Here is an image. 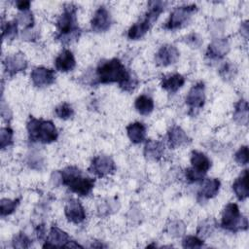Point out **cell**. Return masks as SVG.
I'll use <instances>...</instances> for the list:
<instances>
[{
    "mask_svg": "<svg viewBox=\"0 0 249 249\" xmlns=\"http://www.w3.org/2000/svg\"><path fill=\"white\" fill-rule=\"evenodd\" d=\"M96 79L99 84L118 83L125 91L132 90L137 85V81L131 77L119 58L100 61L96 67Z\"/></svg>",
    "mask_w": 249,
    "mask_h": 249,
    "instance_id": "obj_1",
    "label": "cell"
},
{
    "mask_svg": "<svg viewBox=\"0 0 249 249\" xmlns=\"http://www.w3.org/2000/svg\"><path fill=\"white\" fill-rule=\"evenodd\" d=\"M55 39L63 44L71 43L79 38L81 30L77 21V7L68 3L63 7L61 15L56 20Z\"/></svg>",
    "mask_w": 249,
    "mask_h": 249,
    "instance_id": "obj_2",
    "label": "cell"
},
{
    "mask_svg": "<svg viewBox=\"0 0 249 249\" xmlns=\"http://www.w3.org/2000/svg\"><path fill=\"white\" fill-rule=\"evenodd\" d=\"M60 180L71 192L81 196H89L93 187L95 180L91 177L85 176L76 166H67L59 172Z\"/></svg>",
    "mask_w": 249,
    "mask_h": 249,
    "instance_id": "obj_3",
    "label": "cell"
},
{
    "mask_svg": "<svg viewBox=\"0 0 249 249\" xmlns=\"http://www.w3.org/2000/svg\"><path fill=\"white\" fill-rule=\"evenodd\" d=\"M29 140L32 142H41L44 144L52 143L58 137V132L53 123L29 117L26 124Z\"/></svg>",
    "mask_w": 249,
    "mask_h": 249,
    "instance_id": "obj_4",
    "label": "cell"
},
{
    "mask_svg": "<svg viewBox=\"0 0 249 249\" xmlns=\"http://www.w3.org/2000/svg\"><path fill=\"white\" fill-rule=\"evenodd\" d=\"M165 3L161 1H151L148 4V11L143 18L134 23L127 31V37L131 40H137L142 38L154 22L159 18L160 15L164 10Z\"/></svg>",
    "mask_w": 249,
    "mask_h": 249,
    "instance_id": "obj_5",
    "label": "cell"
},
{
    "mask_svg": "<svg viewBox=\"0 0 249 249\" xmlns=\"http://www.w3.org/2000/svg\"><path fill=\"white\" fill-rule=\"evenodd\" d=\"M221 227L227 231L236 232L238 231L247 230L248 221L246 217L240 214L237 204L229 203L222 213Z\"/></svg>",
    "mask_w": 249,
    "mask_h": 249,
    "instance_id": "obj_6",
    "label": "cell"
},
{
    "mask_svg": "<svg viewBox=\"0 0 249 249\" xmlns=\"http://www.w3.org/2000/svg\"><path fill=\"white\" fill-rule=\"evenodd\" d=\"M196 11V6L195 4L192 5H184L174 8L170 17L164 25L165 29L174 30L185 25L191 18L192 15Z\"/></svg>",
    "mask_w": 249,
    "mask_h": 249,
    "instance_id": "obj_7",
    "label": "cell"
},
{
    "mask_svg": "<svg viewBox=\"0 0 249 249\" xmlns=\"http://www.w3.org/2000/svg\"><path fill=\"white\" fill-rule=\"evenodd\" d=\"M116 169L114 160L105 155H99L92 159L89 171L93 173L97 177H104L113 173Z\"/></svg>",
    "mask_w": 249,
    "mask_h": 249,
    "instance_id": "obj_8",
    "label": "cell"
},
{
    "mask_svg": "<svg viewBox=\"0 0 249 249\" xmlns=\"http://www.w3.org/2000/svg\"><path fill=\"white\" fill-rule=\"evenodd\" d=\"M205 102V86L202 82L194 85L186 96V103L190 110H199Z\"/></svg>",
    "mask_w": 249,
    "mask_h": 249,
    "instance_id": "obj_9",
    "label": "cell"
},
{
    "mask_svg": "<svg viewBox=\"0 0 249 249\" xmlns=\"http://www.w3.org/2000/svg\"><path fill=\"white\" fill-rule=\"evenodd\" d=\"M112 19L110 12L104 7H99L93 14L90 24L91 28L95 32H104L108 30L111 26Z\"/></svg>",
    "mask_w": 249,
    "mask_h": 249,
    "instance_id": "obj_10",
    "label": "cell"
},
{
    "mask_svg": "<svg viewBox=\"0 0 249 249\" xmlns=\"http://www.w3.org/2000/svg\"><path fill=\"white\" fill-rule=\"evenodd\" d=\"M70 240L69 235L57 226H52L49 235L46 238V242L43 245L44 248H61L65 247Z\"/></svg>",
    "mask_w": 249,
    "mask_h": 249,
    "instance_id": "obj_11",
    "label": "cell"
},
{
    "mask_svg": "<svg viewBox=\"0 0 249 249\" xmlns=\"http://www.w3.org/2000/svg\"><path fill=\"white\" fill-rule=\"evenodd\" d=\"M4 69L6 74L9 76H14L18 72L24 71L27 67V60L23 53H18L13 55H9L3 61Z\"/></svg>",
    "mask_w": 249,
    "mask_h": 249,
    "instance_id": "obj_12",
    "label": "cell"
},
{
    "mask_svg": "<svg viewBox=\"0 0 249 249\" xmlns=\"http://www.w3.org/2000/svg\"><path fill=\"white\" fill-rule=\"evenodd\" d=\"M31 81L35 87L43 88L52 85L55 81L53 70L46 67H36L31 72Z\"/></svg>",
    "mask_w": 249,
    "mask_h": 249,
    "instance_id": "obj_13",
    "label": "cell"
},
{
    "mask_svg": "<svg viewBox=\"0 0 249 249\" xmlns=\"http://www.w3.org/2000/svg\"><path fill=\"white\" fill-rule=\"evenodd\" d=\"M179 58V51L172 45L161 46L155 55V60L158 65L168 66L173 64Z\"/></svg>",
    "mask_w": 249,
    "mask_h": 249,
    "instance_id": "obj_14",
    "label": "cell"
},
{
    "mask_svg": "<svg viewBox=\"0 0 249 249\" xmlns=\"http://www.w3.org/2000/svg\"><path fill=\"white\" fill-rule=\"evenodd\" d=\"M64 213L68 221L74 224H80L86 219V211L78 199H70L65 207Z\"/></svg>",
    "mask_w": 249,
    "mask_h": 249,
    "instance_id": "obj_15",
    "label": "cell"
},
{
    "mask_svg": "<svg viewBox=\"0 0 249 249\" xmlns=\"http://www.w3.org/2000/svg\"><path fill=\"white\" fill-rule=\"evenodd\" d=\"M230 51V45L227 39L219 38L214 40L211 44L208 45L206 51V56L212 60L221 59L224 57Z\"/></svg>",
    "mask_w": 249,
    "mask_h": 249,
    "instance_id": "obj_16",
    "label": "cell"
},
{
    "mask_svg": "<svg viewBox=\"0 0 249 249\" xmlns=\"http://www.w3.org/2000/svg\"><path fill=\"white\" fill-rule=\"evenodd\" d=\"M55 69L60 72H68L75 68L76 60L71 51L63 50L54 60Z\"/></svg>",
    "mask_w": 249,
    "mask_h": 249,
    "instance_id": "obj_17",
    "label": "cell"
},
{
    "mask_svg": "<svg viewBox=\"0 0 249 249\" xmlns=\"http://www.w3.org/2000/svg\"><path fill=\"white\" fill-rule=\"evenodd\" d=\"M191 163H192L191 168H193L195 171L201 173L203 175H205V173L211 167V160L208 159V157L202 152H198V151L192 152Z\"/></svg>",
    "mask_w": 249,
    "mask_h": 249,
    "instance_id": "obj_18",
    "label": "cell"
},
{
    "mask_svg": "<svg viewBox=\"0 0 249 249\" xmlns=\"http://www.w3.org/2000/svg\"><path fill=\"white\" fill-rule=\"evenodd\" d=\"M168 146L170 149H176L182 145L187 144L190 139L186 132L178 125H173L169 130H168Z\"/></svg>",
    "mask_w": 249,
    "mask_h": 249,
    "instance_id": "obj_19",
    "label": "cell"
},
{
    "mask_svg": "<svg viewBox=\"0 0 249 249\" xmlns=\"http://www.w3.org/2000/svg\"><path fill=\"white\" fill-rule=\"evenodd\" d=\"M232 190L239 200H244L248 197V169H244L235 179L232 184Z\"/></svg>",
    "mask_w": 249,
    "mask_h": 249,
    "instance_id": "obj_20",
    "label": "cell"
},
{
    "mask_svg": "<svg viewBox=\"0 0 249 249\" xmlns=\"http://www.w3.org/2000/svg\"><path fill=\"white\" fill-rule=\"evenodd\" d=\"M126 132H127L128 138L132 143L139 144L145 140L146 126L140 122H135V123L129 124L126 126Z\"/></svg>",
    "mask_w": 249,
    "mask_h": 249,
    "instance_id": "obj_21",
    "label": "cell"
},
{
    "mask_svg": "<svg viewBox=\"0 0 249 249\" xmlns=\"http://www.w3.org/2000/svg\"><path fill=\"white\" fill-rule=\"evenodd\" d=\"M164 153V145L160 141L148 140L144 146V156L150 160H159Z\"/></svg>",
    "mask_w": 249,
    "mask_h": 249,
    "instance_id": "obj_22",
    "label": "cell"
},
{
    "mask_svg": "<svg viewBox=\"0 0 249 249\" xmlns=\"http://www.w3.org/2000/svg\"><path fill=\"white\" fill-rule=\"evenodd\" d=\"M220 186H221V182L216 178L205 179L202 184L201 190L198 193V196L201 197L202 199L212 198L218 194L220 190Z\"/></svg>",
    "mask_w": 249,
    "mask_h": 249,
    "instance_id": "obj_23",
    "label": "cell"
},
{
    "mask_svg": "<svg viewBox=\"0 0 249 249\" xmlns=\"http://www.w3.org/2000/svg\"><path fill=\"white\" fill-rule=\"evenodd\" d=\"M185 84V78L178 73L163 76L161 79V88L169 92H176Z\"/></svg>",
    "mask_w": 249,
    "mask_h": 249,
    "instance_id": "obj_24",
    "label": "cell"
},
{
    "mask_svg": "<svg viewBox=\"0 0 249 249\" xmlns=\"http://www.w3.org/2000/svg\"><path fill=\"white\" fill-rule=\"evenodd\" d=\"M233 120L239 124L246 125L248 124V103L246 100H239L234 107Z\"/></svg>",
    "mask_w": 249,
    "mask_h": 249,
    "instance_id": "obj_25",
    "label": "cell"
},
{
    "mask_svg": "<svg viewBox=\"0 0 249 249\" xmlns=\"http://www.w3.org/2000/svg\"><path fill=\"white\" fill-rule=\"evenodd\" d=\"M134 106L140 115L146 116L154 110V101L150 96L142 94L135 99Z\"/></svg>",
    "mask_w": 249,
    "mask_h": 249,
    "instance_id": "obj_26",
    "label": "cell"
},
{
    "mask_svg": "<svg viewBox=\"0 0 249 249\" xmlns=\"http://www.w3.org/2000/svg\"><path fill=\"white\" fill-rule=\"evenodd\" d=\"M19 203V198L17 199H9V198H3L0 202V212L1 216L5 217L10 214H12L16 208L18 207Z\"/></svg>",
    "mask_w": 249,
    "mask_h": 249,
    "instance_id": "obj_27",
    "label": "cell"
},
{
    "mask_svg": "<svg viewBox=\"0 0 249 249\" xmlns=\"http://www.w3.org/2000/svg\"><path fill=\"white\" fill-rule=\"evenodd\" d=\"M18 33V20L14 19L6 22L3 26L2 37L4 40H13L17 36Z\"/></svg>",
    "mask_w": 249,
    "mask_h": 249,
    "instance_id": "obj_28",
    "label": "cell"
},
{
    "mask_svg": "<svg viewBox=\"0 0 249 249\" xmlns=\"http://www.w3.org/2000/svg\"><path fill=\"white\" fill-rule=\"evenodd\" d=\"M13 129L10 127H2L0 130V148L3 150L13 144Z\"/></svg>",
    "mask_w": 249,
    "mask_h": 249,
    "instance_id": "obj_29",
    "label": "cell"
},
{
    "mask_svg": "<svg viewBox=\"0 0 249 249\" xmlns=\"http://www.w3.org/2000/svg\"><path fill=\"white\" fill-rule=\"evenodd\" d=\"M54 113L57 116V118L62 120H68L74 115V110L68 103L64 102L54 109Z\"/></svg>",
    "mask_w": 249,
    "mask_h": 249,
    "instance_id": "obj_30",
    "label": "cell"
},
{
    "mask_svg": "<svg viewBox=\"0 0 249 249\" xmlns=\"http://www.w3.org/2000/svg\"><path fill=\"white\" fill-rule=\"evenodd\" d=\"M12 243L14 248H28L31 245V240L24 232H19L14 237Z\"/></svg>",
    "mask_w": 249,
    "mask_h": 249,
    "instance_id": "obj_31",
    "label": "cell"
},
{
    "mask_svg": "<svg viewBox=\"0 0 249 249\" xmlns=\"http://www.w3.org/2000/svg\"><path fill=\"white\" fill-rule=\"evenodd\" d=\"M219 73L224 80H231L234 77V75L236 73V69H235L234 65H232L231 63L226 62L221 66Z\"/></svg>",
    "mask_w": 249,
    "mask_h": 249,
    "instance_id": "obj_32",
    "label": "cell"
},
{
    "mask_svg": "<svg viewBox=\"0 0 249 249\" xmlns=\"http://www.w3.org/2000/svg\"><path fill=\"white\" fill-rule=\"evenodd\" d=\"M184 248H200L203 246V240L197 236L188 235L182 241Z\"/></svg>",
    "mask_w": 249,
    "mask_h": 249,
    "instance_id": "obj_33",
    "label": "cell"
},
{
    "mask_svg": "<svg viewBox=\"0 0 249 249\" xmlns=\"http://www.w3.org/2000/svg\"><path fill=\"white\" fill-rule=\"evenodd\" d=\"M234 160L238 164H241V165L248 163V160H249L248 147L247 146L240 147L238 151L234 154Z\"/></svg>",
    "mask_w": 249,
    "mask_h": 249,
    "instance_id": "obj_34",
    "label": "cell"
},
{
    "mask_svg": "<svg viewBox=\"0 0 249 249\" xmlns=\"http://www.w3.org/2000/svg\"><path fill=\"white\" fill-rule=\"evenodd\" d=\"M17 20H18V22L21 23L26 28L32 27L33 26V22H34V18H33L32 13H30L29 11L22 12L21 15H18V18Z\"/></svg>",
    "mask_w": 249,
    "mask_h": 249,
    "instance_id": "obj_35",
    "label": "cell"
},
{
    "mask_svg": "<svg viewBox=\"0 0 249 249\" xmlns=\"http://www.w3.org/2000/svg\"><path fill=\"white\" fill-rule=\"evenodd\" d=\"M213 229H214L213 220H212V219H208V220L202 222V224L198 226L197 232H198V234H200V235L208 236V235L210 234V232H212Z\"/></svg>",
    "mask_w": 249,
    "mask_h": 249,
    "instance_id": "obj_36",
    "label": "cell"
},
{
    "mask_svg": "<svg viewBox=\"0 0 249 249\" xmlns=\"http://www.w3.org/2000/svg\"><path fill=\"white\" fill-rule=\"evenodd\" d=\"M204 175L201 173H198L196 171H195L193 168H188L186 170V178L189 182L194 183V182H198L201 181L203 179Z\"/></svg>",
    "mask_w": 249,
    "mask_h": 249,
    "instance_id": "obj_37",
    "label": "cell"
},
{
    "mask_svg": "<svg viewBox=\"0 0 249 249\" xmlns=\"http://www.w3.org/2000/svg\"><path fill=\"white\" fill-rule=\"evenodd\" d=\"M169 228V232H171L173 236H180L185 231V226L181 222H174Z\"/></svg>",
    "mask_w": 249,
    "mask_h": 249,
    "instance_id": "obj_38",
    "label": "cell"
},
{
    "mask_svg": "<svg viewBox=\"0 0 249 249\" xmlns=\"http://www.w3.org/2000/svg\"><path fill=\"white\" fill-rule=\"evenodd\" d=\"M186 43L189 44L192 48H198L201 45L202 40L200 39V37L197 34L193 33L186 37Z\"/></svg>",
    "mask_w": 249,
    "mask_h": 249,
    "instance_id": "obj_39",
    "label": "cell"
},
{
    "mask_svg": "<svg viewBox=\"0 0 249 249\" xmlns=\"http://www.w3.org/2000/svg\"><path fill=\"white\" fill-rule=\"evenodd\" d=\"M16 5H17L18 9L20 10V11H22V12L29 11V8H30V2H29V1H23V0L17 1V2H16Z\"/></svg>",
    "mask_w": 249,
    "mask_h": 249,
    "instance_id": "obj_40",
    "label": "cell"
},
{
    "mask_svg": "<svg viewBox=\"0 0 249 249\" xmlns=\"http://www.w3.org/2000/svg\"><path fill=\"white\" fill-rule=\"evenodd\" d=\"M240 32H241V34H243V35H244V37H245V38H247V37H248V23H247V21H245V22L241 23Z\"/></svg>",
    "mask_w": 249,
    "mask_h": 249,
    "instance_id": "obj_41",
    "label": "cell"
},
{
    "mask_svg": "<svg viewBox=\"0 0 249 249\" xmlns=\"http://www.w3.org/2000/svg\"><path fill=\"white\" fill-rule=\"evenodd\" d=\"M45 232H46L45 227L43 225L39 226L38 229H37V236H38V238H40V239L43 238L45 236Z\"/></svg>",
    "mask_w": 249,
    "mask_h": 249,
    "instance_id": "obj_42",
    "label": "cell"
}]
</instances>
